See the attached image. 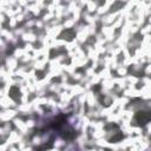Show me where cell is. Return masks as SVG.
Wrapping results in <instances>:
<instances>
[{
	"instance_id": "cell-2",
	"label": "cell",
	"mask_w": 151,
	"mask_h": 151,
	"mask_svg": "<svg viewBox=\"0 0 151 151\" xmlns=\"http://www.w3.org/2000/svg\"><path fill=\"white\" fill-rule=\"evenodd\" d=\"M60 135H61V137H63L64 139H66V141H71V139H73V138H74L76 133H74V131H73L71 128H68V129H64V130H61Z\"/></svg>"
},
{
	"instance_id": "cell-5",
	"label": "cell",
	"mask_w": 151,
	"mask_h": 151,
	"mask_svg": "<svg viewBox=\"0 0 151 151\" xmlns=\"http://www.w3.org/2000/svg\"><path fill=\"white\" fill-rule=\"evenodd\" d=\"M122 138H123V135H122V133H118V135H117V136H114V137L110 138V141H111V142H118V141H121Z\"/></svg>"
},
{
	"instance_id": "cell-1",
	"label": "cell",
	"mask_w": 151,
	"mask_h": 151,
	"mask_svg": "<svg viewBox=\"0 0 151 151\" xmlns=\"http://www.w3.org/2000/svg\"><path fill=\"white\" fill-rule=\"evenodd\" d=\"M135 121L138 125H145L151 121V111H138L135 114Z\"/></svg>"
},
{
	"instance_id": "cell-3",
	"label": "cell",
	"mask_w": 151,
	"mask_h": 151,
	"mask_svg": "<svg viewBox=\"0 0 151 151\" xmlns=\"http://www.w3.org/2000/svg\"><path fill=\"white\" fill-rule=\"evenodd\" d=\"M10 96L14 99V100H18L19 97H20V92H19V89L17 86H12L11 90H10Z\"/></svg>"
},
{
	"instance_id": "cell-4",
	"label": "cell",
	"mask_w": 151,
	"mask_h": 151,
	"mask_svg": "<svg viewBox=\"0 0 151 151\" xmlns=\"http://www.w3.org/2000/svg\"><path fill=\"white\" fill-rule=\"evenodd\" d=\"M64 37H69V40H71L74 37V32L72 30H66L60 34V38H64Z\"/></svg>"
}]
</instances>
